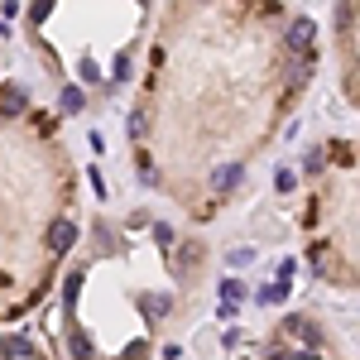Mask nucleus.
<instances>
[{"label": "nucleus", "mask_w": 360, "mask_h": 360, "mask_svg": "<svg viewBox=\"0 0 360 360\" xmlns=\"http://www.w3.org/2000/svg\"><path fill=\"white\" fill-rule=\"evenodd\" d=\"M298 240L317 283L360 298V139H322L303 159Z\"/></svg>", "instance_id": "obj_5"}, {"label": "nucleus", "mask_w": 360, "mask_h": 360, "mask_svg": "<svg viewBox=\"0 0 360 360\" xmlns=\"http://www.w3.org/2000/svg\"><path fill=\"white\" fill-rule=\"evenodd\" d=\"M0 360H49V351L25 332H0Z\"/></svg>", "instance_id": "obj_8"}, {"label": "nucleus", "mask_w": 360, "mask_h": 360, "mask_svg": "<svg viewBox=\"0 0 360 360\" xmlns=\"http://www.w3.org/2000/svg\"><path fill=\"white\" fill-rule=\"evenodd\" d=\"M255 360H360V351L317 307H288L264 327Z\"/></svg>", "instance_id": "obj_6"}, {"label": "nucleus", "mask_w": 360, "mask_h": 360, "mask_svg": "<svg viewBox=\"0 0 360 360\" xmlns=\"http://www.w3.org/2000/svg\"><path fill=\"white\" fill-rule=\"evenodd\" d=\"M82 236V168L63 120L0 82V332L49 298Z\"/></svg>", "instance_id": "obj_3"}, {"label": "nucleus", "mask_w": 360, "mask_h": 360, "mask_svg": "<svg viewBox=\"0 0 360 360\" xmlns=\"http://www.w3.org/2000/svg\"><path fill=\"white\" fill-rule=\"evenodd\" d=\"M212 250L149 212H96L58 278L53 341L68 360H149L193 317Z\"/></svg>", "instance_id": "obj_2"}, {"label": "nucleus", "mask_w": 360, "mask_h": 360, "mask_svg": "<svg viewBox=\"0 0 360 360\" xmlns=\"http://www.w3.org/2000/svg\"><path fill=\"white\" fill-rule=\"evenodd\" d=\"M317 58V20L298 5H159L125 111L135 178L183 221H221L307 101Z\"/></svg>", "instance_id": "obj_1"}, {"label": "nucleus", "mask_w": 360, "mask_h": 360, "mask_svg": "<svg viewBox=\"0 0 360 360\" xmlns=\"http://www.w3.org/2000/svg\"><path fill=\"white\" fill-rule=\"evenodd\" d=\"M154 15L139 0H39L20 15V34L63 86V111H82L86 101H115L125 86L135 91Z\"/></svg>", "instance_id": "obj_4"}, {"label": "nucleus", "mask_w": 360, "mask_h": 360, "mask_svg": "<svg viewBox=\"0 0 360 360\" xmlns=\"http://www.w3.org/2000/svg\"><path fill=\"white\" fill-rule=\"evenodd\" d=\"M332 44H336V86L341 101L360 115V0L332 10Z\"/></svg>", "instance_id": "obj_7"}]
</instances>
